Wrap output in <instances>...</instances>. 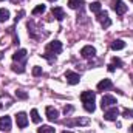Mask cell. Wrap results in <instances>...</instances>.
I'll use <instances>...</instances> for the list:
<instances>
[{
	"instance_id": "33",
	"label": "cell",
	"mask_w": 133,
	"mask_h": 133,
	"mask_svg": "<svg viewBox=\"0 0 133 133\" xmlns=\"http://www.w3.org/2000/svg\"><path fill=\"white\" fill-rule=\"evenodd\" d=\"M0 2H3V0H0Z\"/></svg>"
},
{
	"instance_id": "14",
	"label": "cell",
	"mask_w": 133,
	"mask_h": 133,
	"mask_svg": "<svg viewBox=\"0 0 133 133\" xmlns=\"http://www.w3.org/2000/svg\"><path fill=\"white\" fill-rule=\"evenodd\" d=\"M51 14L57 19V20H64V17H65V12H64V9L62 8H59V6H56V8H53L51 9Z\"/></svg>"
},
{
	"instance_id": "10",
	"label": "cell",
	"mask_w": 133,
	"mask_h": 133,
	"mask_svg": "<svg viewBox=\"0 0 133 133\" xmlns=\"http://www.w3.org/2000/svg\"><path fill=\"white\" fill-rule=\"evenodd\" d=\"M65 77H66V82H68L70 85H76V84H79V81H81L79 74H77V73H73V71H66Z\"/></svg>"
},
{
	"instance_id": "31",
	"label": "cell",
	"mask_w": 133,
	"mask_h": 133,
	"mask_svg": "<svg viewBox=\"0 0 133 133\" xmlns=\"http://www.w3.org/2000/svg\"><path fill=\"white\" fill-rule=\"evenodd\" d=\"M2 57H3V53H0V59H2Z\"/></svg>"
},
{
	"instance_id": "25",
	"label": "cell",
	"mask_w": 133,
	"mask_h": 133,
	"mask_svg": "<svg viewBox=\"0 0 133 133\" xmlns=\"http://www.w3.org/2000/svg\"><path fill=\"white\" fill-rule=\"evenodd\" d=\"M16 96L20 98V99H26V98H28V95H26L25 91H22V90H17V91H16Z\"/></svg>"
},
{
	"instance_id": "5",
	"label": "cell",
	"mask_w": 133,
	"mask_h": 133,
	"mask_svg": "<svg viewBox=\"0 0 133 133\" xmlns=\"http://www.w3.org/2000/svg\"><path fill=\"white\" fill-rule=\"evenodd\" d=\"M95 99H96V95L93 91H82L81 93L82 104H91V102H95Z\"/></svg>"
},
{
	"instance_id": "19",
	"label": "cell",
	"mask_w": 133,
	"mask_h": 133,
	"mask_svg": "<svg viewBox=\"0 0 133 133\" xmlns=\"http://www.w3.org/2000/svg\"><path fill=\"white\" fill-rule=\"evenodd\" d=\"M37 133H54V129L51 125H42L37 129Z\"/></svg>"
},
{
	"instance_id": "15",
	"label": "cell",
	"mask_w": 133,
	"mask_h": 133,
	"mask_svg": "<svg viewBox=\"0 0 133 133\" xmlns=\"http://www.w3.org/2000/svg\"><path fill=\"white\" fill-rule=\"evenodd\" d=\"M88 119H74V121H68L66 125H87Z\"/></svg>"
},
{
	"instance_id": "26",
	"label": "cell",
	"mask_w": 133,
	"mask_h": 133,
	"mask_svg": "<svg viewBox=\"0 0 133 133\" xmlns=\"http://www.w3.org/2000/svg\"><path fill=\"white\" fill-rule=\"evenodd\" d=\"M33 74L34 76H40V74H42V68H40V66H34L33 68Z\"/></svg>"
},
{
	"instance_id": "30",
	"label": "cell",
	"mask_w": 133,
	"mask_h": 133,
	"mask_svg": "<svg viewBox=\"0 0 133 133\" xmlns=\"http://www.w3.org/2000/svg\"><path fill=\"white\" fill-rule=\"evenodd\" d=\"M130 132H132V133H133V125H132V127H130Z\"/></svg>"
},
{
	"instance_id": "27",
	"label": "cell",
	"mask_w": 133,
	"mask_h": 133,
	"mask_svg": "<svg viewBox=\"0 0 133 133\" xmlns=\"http://www.w3.org/2000/svg\"><path fill=\"white\" fill-rule=\"evenodd\" d=\"M113 65L122 66V62H121V59H118V57H113Z\"/></svg>"
},
{
	"instance_id": "3",
	"label": "cell",
	"mask_w": 133,
	"mask_h": 133,
	"mask_svg": "<svg viewBox=\"0 0 133 133\" xmlns=\"http://www.w3.org/2000/svg\"><path fill=\"white\" fill-rule=\"evenodd\" d=\"M98 20L101 22V25L104 26V28H108L110 25H111V20H110V17H108V14H107V11H99L98 12V17H96Z\"/></svg>"
},
{
	"instance_id": "28",
	"label": "cell",
	"mask_w": 133,
	"mask_h": 133,
	"mask_svg": "<svg viewBox=\"0 0 133 133\" xmlns=\"http://www.w3.org/2000/svg\"><path fill=\"white\" fill-rule=\"evenodd\" d=\"M70 111H73V107H71V105H66L65 108H64V113L66 115V113H70Z\"/></svg>"
},
{
	"instance_id": "16",
	"label": "cell",
	"mask_w": 133,
	"mask_h": 133,
	"mask_svg": "<svg viewBox=\"0 0 133 133\" xmlns=\"http://www.w3.org/2000/svg\"><path fill=\"white\" fill-rule=\"evenodd\" d=\"M82 5H85L84 2H79V0H68V6L71 9H79Z\"/></svg>"
},
{
	"instance_id": "17",
	"label": "cell",
	"mask_w": 133,
	"mask_h": 133,
	"mask_svg": "<svg viewBox=\"0 0 133 133\" xmlns=\"http://www.w3.org/2000/svg\"><path fill=\"white\" fill-rule=\"evenodd\" d=\"M125 46V42L124 40H115L111 43V50H122Z\"/></svg>"
},
{
	"instance_id": "7",
	"label": "cell",
	"mask_w": 133,
	"mask_h": 133,
	"mask_svg": "<svg viewBox=\"0 0 133 133\" xmlns=\"http://www.w3.org/2000/svg\"><path fill=\"white\" fill-rule=\"evenodd\" d=\"M118 115H119L118 108H116V107H111V108H108V110L104 113V119H107V121H116Z\"/></svg>"
},
{
	"instance_id": "32",
	"label": "cell",
	"mask_w": 133,
	"mask_h": 133,
	"mask_svg": "<svg viewBox=\"0 0 133 133\" xmlns=\"http://www.w3.org/2000/svg\"><path fill=\"white\" fill-rule=\"evenodd\" d=\"M50 2H56V0H50Z\"/></svg>"
},
{
	"instance_id": "29",
	"label": "cell",
	"mask_w": 133,
	"mask_h": 133,
	"mask_svg": "<svg viewBox=\"0 0 133 133\" xmlns=\"http://www.w3.org/2000/svg\"><path fill=\"white\" fill-rule=\"evenodd\" d=\"M108 71H110V73H113V71H115V65H113V64H110V65H108Z\"/></svg>"
},
{
	"instance_id": "8",
	"label": "cell",
	"mask_w": 133,
	"mask_h": 133,
	"mask_svg": "<svg viewBox=\"0 0 133 133\" xmlns=\"http://www.w3.org/2000/svg\"><path fill=\"white\" fill-rule=\"evenodd\" d=\"M81 54H82V57H93L95 54H96V48L95 46H91V45H85L82 50H81Z\"/></svg>"
},
{
	"instance_id": "11",
	"label": "cell",
	"mask_w": 133,
	"mask_h": 133,
	"mask_svg": "<svg viewBox=\"0 0 133 133\" xmlns=\"http://www.w3.org/2000/svg\"><path fill=\"white\" fill-rule=\"evenodd\" d=\"M57 116H59V111L54 107H46V118H48V121H56Z\"/></svg>"
},
{
	"instance_id": "6",
	"label": "cell",
	"mask_w": 133,
	"mask_h": 133,
	"mask_svg": "<svg viewBox=\"0 0 133 133\" xmlns=\"http://www.w3.org/2000/svg\"><path fill=\"white\" fill-rule=\"evenodd\" d=\"M115 104H116V99H115L113 96H110V95L102 96V101H101V107H102V110H104V108H108V107H113Z\"/></svg>"
},
{
	"instance_id": "24",
	"label": "cell",
	"mask_w": 133,
	"mask_h": 133,
	"mask_svg": "<svg viewBox=\"0 0 133 133\" xmlns=\"http://www.w3.org/2000/svg\"><path fill=\"white\" fill-rule=\"evenodd\" d=\"M122 116H124V118H127V119L133 118V110H129V108H125V110L122 111Z\"/></svg>"
},
{
	"instance_id": "23",
	"label": "cell",
	"mask_w": 133,
	"mask_h": 133,
	"mask_svg": "<svg viewBox=\"0 0 133 133\" xmlns=\"http://www.w3.org/2000/svg\"><path fill=\"white\" fill-rule=\"evenodd\" d=\"M12 71H16V73H23V71H25V64H22V65H12Z\"/></svg>"
},
{
	"instance_id": "18",
	"label": "cell",
	"mask_w": 133,
	"mask_h": 133,
	"mask_svg": "<svg viewBox=\"0 0 133 133\" xmlns=\"http://www.w3.org/2000/svg\"><path fill=\"white\" fill-rule=\"evenodd\" d=\"M9 19V11L5 8H0V22H6Z\"/></svg>"
},
{
	"instance_id": "22",
	"label": "cell",
	"mask_w": 133,
	"mask_h": 133,
	"mask_svg": "<svg viewBox=\"0 0 133 133\" xmlns=\"http://www.w3.org/2000/svg\"><path fill=\"white\" fill-rule=\"evenodd\" d=\"M45 5H37L36 8L33 9V16H37V14H42V12H45Z\"/></svg>"
},
{
	"instance_id": "1",
	"label": "cell",
	"mask_w": 133,
	"mask_h": 133,
	"mask_svg": "<svg viewBox=\"0 0 133 133\" xmlns=\"http://www.w3.org/2000/svg\"><path fill=\"white\" fill-rule=\"evenodd\" d=\"M111 9H113L116 14L122 16V14L127 12V5H125L122 0H111Z\"/></svg>"
},
{
	"instance_id": "12",
	"label": "cell",
	"mask_w": 133,
	"mask_h": 133,
	"mask_svg": "<svg viewBox=\"0 0 133 133\" xmlns=\"http://www.w3.org/2000/svg\"><path fill=\"white\" fill-rule=\"evenodd\" d=\"M26 59V50H19V51H16L14 54H12V61L14 62H19V61H25Z\"/></svg>"
},
{
	"instance_id": "21",
	"label": "cell",
	"mask_w": 133,
	"mask_h": 133,
	"mask_svg": "<svg viewBox=\"0 0 133 133\" xmlns=\"http://www.w3.org/2000/svg\"><path fill=\"white\" fill-rule=\"evenodd\" d=\"M31 119H33V122H36V124L40 122V116H39V111H37L36 108L31 110Z\"/></svg>"
},
{
	"instance_id": "20",
	"label": "cell",
	"mask_w": 133,
	"mask_h": 133,
	"mask_svg": "<svg viewBox=\"0 0 133 133\" xmlns=\"http://www.w3.org/2000/svg\"><path fill=\"white\" fill-rule=\"evenodd\" d=\"M90 11L98 14V12L101 11V3L99 2H91V5H90Z\"/></svg>"
},
{
	"instance_id": "9",
	"label": "cell",
	"mask_w": 133,
	"mask_h": 133,
	"mask_svg": "<svg viewBox=\"0 0 133 133\" xmlns=\"http://www.w3.org/2000/svg\"><path fill=\"white\" fill-rule=\"evenodd\" d=\"M0 130L2 132H9L11 130V118L9 116H2L0 118Z\"/></svg>"
},
{
	"instance_id": "2",
	"label": "cell",
	"mask_w": 133,
	"mask_h": 133,
	"mask_svg": "<svg viewBox=\"0 0 133 133\" xmlns=\"http://www.w3.org/2000/svg\"><path fill=\"white\" fill-rule=\"evenodd\" d=\"M62 51V43L59 42V40H54V42H50L48 45H46V56L48 54H59Z\"/></svg>"
},
{
	"instance_id": "13",
	"label": "cell",
	"mask_w": 133,
	"mask_h": 133,
	"mask_svg": "<svg viewBox=\"0 0 133 133\" xmlns=\"http://www.w3.org/2000/svg\"><path fill=\"white\" fill-rule=\"evenodd\" d=\"M111 87H113V84H111V81H110V79H102L99 84H98V90H99V91L108 90V88H111Z\"/></svg>"
},
{
	"instance_id": "4",
	"label": "cell",
	"mask_w": 133,
	"mask_h": 133,
	"mask_svg": "<svg viewBox=\"0 0 133 133\" xmlns=\"http://www.w3.org/2000/svg\"><path fill=\"white\" fill-rule=\"evenodd\" d=\"M16 122H17V127H19V129H25V127L28 125V118H26V115H25L23 111L17 113V115H16Z\"/></svg>"
}]
</instances>
